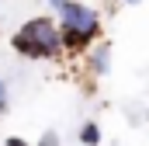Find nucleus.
Returning <instances> with one entry per match:
<instances>
[{"instance_id":"obj_1","label":"nucleus","mask_w":149,"mask_h":146,"mask_svg":"<svg viewBox=\"0 0 149 146\" xmlns=\"http://www.w3.org/2000/svg\"><path fill=\"white\" fill-rule=\"evenodd\" d=\"M59 35H63V52L66 56H83L94 42L104 38V21L101 11L83 4V0H63L56 7Z\"/></svg>"},{"instance_id":"obj_2","label":"nucleus","mask_w":149,"mask_h":146,"mask_svg":"<svg viewBox=\"0 0 149 146\" xmlns=\"http://www.w3.org/2000/svg\"><path fill=\"white\" fill-rule=\"evenodd\" d=\"M10 49L28 59V63H52L63 56V35H59V21L49 14H35L28 18L14 35H10Z\"/></svg>"},{"instance_id":"obj_3","label":"nucleus","mask_w":149,"mask_h":146,"mask_svg":"<svg viewBox=\"0 0 149 146\" xmlns=\"http://www.w3.org/2000/svg\"><path fill=\"white\" fill-rule=\"evenodd\" d=\"M83 63H87L90 80H101V77H108V73H111V42H108V38L94 42V45L83 52Z\"/></svg>"},{"instance_id":"obj_4","label":"nucleus","mask_w":149,"mask_h":146,"mask_svg":"<svg viewBox=\"0 0 149 146\" xmlns=\"http://www.w3.org/2000/svg\"><path fill=\"white\" fill-rule=\"evenodd\" d=\"M76 139H80V146H101L104 132H101V125H97L94 118H87V122H80V129H76Z\"/></svg>"},{"instance_id":"obj_5","label":"nucleus","mask_w":149,"mask_h":146,"mask_svg":"<svg viewBox=\"0 0 149 146\" xmlns=\"http://www.w3.org/2000/svg\"><path fill=\"white\" fill-rule=\"evenodd\" d=\"M35 146H63V136L56 132V129H45L42 136H38V143Z\"/></svg>"},{"instance_id":"obj_6","label":"nucleus","mask_w":149,"mask_h":146,"mask_svg":"<svg viewBox=\"0 0 149 146\" xmlns=\"http://www.w3.org/2000/svg\"><path fill=\"white\" fill-rule=\"evenodd\" d=\"M7 108H10V84L0 77V118L7 115Z\"/></svg>"},{"instance_id":"obj_7","label":"nucleus","mask_w":149,"mask_h":146,"mask_svg":"<svg viewBox=\"0 0 149 146\" xmlns=\"http://www.w3.org/2000/svg\"><path fill=\"white\" fill-rule=\"evenodd\" d=\"M3 146H31V143H28V139H21V136H7Z\"/></svg>"},{"instance_id":"obj_8","label":"nucleus","mask_w":149,"mask_h":146,"mask_svg":"<svg viewBox=\"0 0 149 146\" xmlns=\"http://www.w3.org/2000/svg\"><path fill=\"white\" fill-rule=\"evenodd\" d=\"M121 4H125V7H139L142 0H121Z\"/></svg>"},{"instance_id":"obj_9","label":"nucleus","mask_w":149,"mask_h":146,"mask_svg":"<svg viewBox=\"0 0 149 146\" xmlns=\"http://www.w3.org/2000/svg\"><path fill=\"white\" fill-rule=\"evenodd\" d=\"M59 4H63V0H49V7H52V11H56V7H59Z\"/></svg>"}]
</instances>
